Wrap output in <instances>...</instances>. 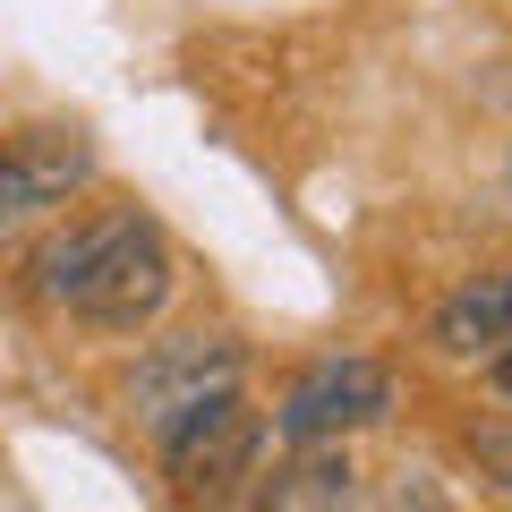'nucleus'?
Wrapping results in <instances>:
<instances>
[{
	"mask_svg": "<svg viewBox=\"0 0 512 512\" xmlns=\"http://www.w3.org/2000/svg\"><path fill=\"white\" fill-rule=\"evenodd\" d=\"M35 291L103 333H137L171 299V248L146 214H94L35 248Z\"/></svg>",
	"mask_w": 512,
	"mask_h": 512,
	"instance_id": "1",
	"label": "nucleus"
},
{
	"mask_svg": "<svg viewBox=\"0 0 512 512\" xmlns=\"http://www.w3.org/2000/svg\"><path fill=\"white\" fill-rule=\"evenodd\" d=\"M239 376H248V350H239L231 333H180V342H154L146 359H137V376H128V410L163 436L180 410L214 402V393H239Z\"/></svg>",
	"mask_w": 512,
	"mask_h": 512,
	"instance_id": "2",
	"label": "nucleus"
},
{
	"mask_svg": "<svg viewBox=\"0 0 512 512\" xmlns=\"http://www.w3.org/2000/svg\"><path fill=\"white\" fill-rule=\"evenodd\" d=\"M256 453H265V427H256V410L239 402V393H214V402L180 410V419L163 427V461L171 478H180V495H231L239 478L256 470Z\"/></svg>",
	"mask_w": 512,
	"mask_h": 512,
	"instance_id": "3",
	"label": "nucleus"
},
{
	"mask_svg": "<svg viewBox=\"0 0 512 512\" xmlns=\"http://www.w3.org/2000/svg\"><path fill=\"white\" fill-rule=\"evenodd\" d=\"M393 410V376L384 359L367 350H333V359L299 367L291 393H282V436L308 444V436H350V427H376Z\"/></svg>",
	"mask_w": 512,
	"mask_h": 512,
	"instance_id": "4",
	"label": "nucleus"
},
{
	"mask_svg": "<svg viewBox=\"0 0 512 512\" xmlns=\"http://www.w3.org/2000/svg\"><path fill=\"white\" fill-rule=\"evenodd\" d=\"M504 342H512V265H495V274H478L470 291H453L436 308V350L478 359V350H504Z\"/></svg>",
	"mask_w": 512,
	"mask_h": 512,
	"instance_id": "5",
	"label": "nucleus"
},
{
	"mask_svg": "<svg viewBox=\"0 0 512 512\" xmlns=\"http://www.w3.org/2000/svg\"><path fill=\"white\" fill-rule=\"evenodd\" d=\"M350 495H359V470H350L342 436H308V444H299V461H282V470H274L265 504H274V512H342Z\"/></svg>",
	"mask_w": 512,
	"mask_h": 512,
	"instance_id": "6",
	"label": "nucleus"
},
{
	"mask_svg": "<svg viewBox=\"0 0 512 512\" xmlns=\"http://www.w3.org/2000/svg\"><path fill=\"white\" fill-rule=\"evenodd\" d=\"M9 163H18L35 214H43V205H69L77 188L94 180V146L77 137V128H26V137H9Z\"/></svg>",
	"mask_w": 512,
	"mask_h": 512,
	"instance_id": "7",
	"label": "nucleus"
},
{
	"mask_svg": "<svg viewBox=\"0 0 512 512\" xmlns=\"http://www.w3.org/2000/svg\"><path fill=\"white\" fill-rule=\"evenodd\" d=\"M26 214H35V197H26V180H18V163H9V146H0V239L18 231Z\"/></svg>",
	"mask_w": 512,
	"mask_h": 512,
	"instance_id": "8",
	"label": "nucleus"
},
{
	"mask_svg": "<svg viewBox=\"0 0 512 512\" xmlns=\"http://www.w3.org/2000/svg\"><path fill=\"white\" fill-rule=\"evenodd\" d=\"M495 384H504V393H512V342L495 350Z\"/></svg>",
	"mask_w": 512,
	"mask_h": 512,
	"instance_id": "9",
	"label": "nucleus"
}]
</instances>
